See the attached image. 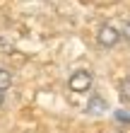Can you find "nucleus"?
I'll use <instances>...</instances> for the list:
<instances>
[{
  "label": "nucleus",
  "mask_w": 130,
  "mask_h": 133,
  "mask_svg": "<svg viewBox=\"0 0 130 133\" xmlns=\"http://www.w3.org/2000/svg\"><path fill=\"white\" fill-rule=\"evenodd\" d=\"M94 44L96 49L101 51H116L118 46H123V32H120V24L116 22H101L94 32Z\"/></svg>",
  "instance_id": "f257e3e1"
},
{
  "label": "nucleus",
  "mask_w": 130,
  "mask_h": 133,
  "mask_svg": "<svg viewBox=\"0 0 130 133\" xmlns=\"http://www.w3.org/2000/svg\"><path fill=\"white\" fill-rule=\"evenodd\" d=\"M94 87V70L89 68H75L67 75V90L75 95H87Z\"/></svg>",
  "instance_id": "f03ea898"
},
{
  "label": "nucleus",
  "mask_w": 130,
  "mask_h": 133,
  "mask_svg": "<svg viewBox=\"0 0 130 133\" xmlns=\"http://www.w3.org/2000/svg\"><path fill=\"white\" fill-rule=\"evenodd\" d=\"M118 99H120L123 107H130V70L120 77V82H118Z\"/></svg>",
  "instance_id": "7ed1b4c3"
},
{
  "label": "nucleus",
  "mask_w": 130,
  "mask_h": 133,
  "mask_svg": "<svg viewBox=\"0 0 130 133\" xmlns=\"http://www.w3.org/2000/svg\"><path fill=\"white\" fill-rule=\"evenodd\" d=\"M12 85H14V73H12V68L5 65V63H0V92H7Z\"/></svg>",
  "instance_id": "20e7f679"
},
{
  "label": "nucleus",
  "mask_w": 130,
  "mask_h": 133,
  "mask_svg": "<svg viewBox=\"0 0 130 133\" xmlns=\"http://www.w3.org/2000/svg\"><path fill=\"white\" fill-rule=\"evenodd\" d=\"M120 32H123V44L130 46V19H123V22H120Z\"/></svg>",
  "instance_id": "39448f33"
},
{
  "label": "nucleus",
  "mask_w": 130,
  "mask_h": 133,
  "mask_svg": "<svg viewBox=\"0 0 130 133\" xmlns=\"http://www.w3.org/2000/svg\"><path fill=\"white\" fill-rule=\"evenodd\" d=\"M5 107V92H0V109Z\"/></svg>",
  "instance_id": "423d86ee"
}]
</instances>
